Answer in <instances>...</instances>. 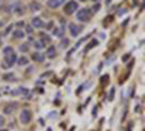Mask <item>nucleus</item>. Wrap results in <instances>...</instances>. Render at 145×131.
Here are the masks:
<instances>
[{
    "label": "nucleus",
    "mask_w": 145,
    "mask_h": 131,
    "mask_svg": "<svg viewBox=\"0 0 145 131\" xmlns=\"http://www.w3.org/2000/svg\"><path fill=\"white\" fill-rule=\"evenodd\" d=\"M96 45H97V41H96V39H93V41H91V42L87 45V48H86V50H90L91 47H96Z\"/></svg>",
    "instance_id": "obj_19"
},
{
    "label": "nucleus",
    "mask_w": 145,
    "mask_h": 131,
    "mask_svg": "<svg viewBox=\"0 0 145 131\" xmlns=\"http://www.w3.org/2000/svg\"><path fill=\"white\" fill-rule=\"evenodd\" d=\"M91 16V10L90 9H81L78 10V13H77V19L81 20V22H87Z\"/></svg>",
    "instance_id": "obj_1"
},
{
    "label": "nucleus",
    "mask_w": 145,
    "mask_h": 131,
    "mask_svg": "<svg viewBox=\"0 0 145 131\" xmlns=\"http://www.w3.org/2000/svg\"><path fill=\"white\" fill-rule=\"evenodd\" d=\"M23 35H25V32H23V31H20V29H18V31H15L13 37H15V38H22Z\"/></svg>",
    "instance_id": "obj_14"
},
{
    "label": "nucleus",
    "mask_w": 145,
    "mask_h": 131,
    "mask_svg": "<svg viewBox=\"0 0 145 131\" xmlns=\"http://www.w3.org/2000/svg\"><path fill=\"white\" fill-rule=\"evenodd\" d=\"M18 63H19V66H26L29 61H28V58H26V57H20L19 60H18Z\"/></svg>",
    "instance_id": "obj_13"
},
{
    "label": "nucleus",
    "mask_w": 145,
    "mask_h": 131,
    "mask_svg": "<svg viewBox=\"0 0 145 131\" xmlns=\"http://www.w3.org/2000/svg\"><path fill=\"white\" fill-rule=\"evenodd\" d=\"M3 125H5V118L0 115V127H3Z\"/></svg>",
    "instance_id": "obj_24"
},
{
    "label": "nucleus",
    "mask_w": 145,
    "mask_h": 131,
    "mask_svg": "<svg viewBox=\"0 0 145 131\" xmlns=\"http://www.w3.org/2000/svg\"><path fill=\"white\" fill-rule=\"evenodd\" d=\"M29 7H31L33 12H36V10H39V9H41V5H39V3H36V2H32V3L29 5Z\"/></svg>",
    "instance_id": "obj_12"
},
{
    "label": "nucleus",
    "mask_w": 145,
    "mask_h": 131,
    "mask_svg": "<svg viewBox=\"0 0 145 131\" xmlns=\"http://www.w3.org/2000/svg\"><path fill=\"white\" fill-rule=\"evenodd\" d=\"M18 55L15 54V53H12V54H7V55H5V67H12L16 61H18V58H16Z\"/></svg>",
    "instance_id": "obj_2"
},
{
    "label": "nucleus",
    "mask_w": 145,
    "mask_h": 131,
    "mask_svg": "<svg viewBox=\"0 0 145 131\" xmlns=\"http://www.w3.org/2000/svg\"><path fill=\"white\" fill-rule=\"evenodd\" d=\"M42 44H48L50 42V37H45V35H42V41H41Z\"/></svg>",
    "instance_id": "obj_20"
},
{
    "label": "nucleus",
    "mask_w": 145,
    "mask_h": 131,
    "mask_svg": "<svg viewBox=\"0 0 145 131\" xmlns=\"http://www.w3.org/2000/svg\"><path fill=\"white\" fill-rule=\"evenodd\" d=\"M15 109H16V103H9V105L6 106V108H5V114H6V115H9V114L13 112Z\"/></svg>",
    "instance_id": "obj_9"
},
{
    "label": "nucleus",
    "mask_w": 145,
    "mask_h": 131,
    "mask_svg": "<svg viewBox=\"0 0 145 131\" xmlns=\"http://www.w3.org/2000/svg\"><path fill=\"white\" fill-rule=\"evenodd\" d=\"M19 92H20V93H22V95H26V93H28V92H29V90H28V89H26V88H20V89H19Z\"/></svg>",
    "instance_id": "obj_22"
},
{
    "label": "nucleus",
    "mask_w": 145,
    "mask_h": 131,
    "mask_svg": "<svg viewBox=\"0 0 145 131\" xmlns=\"http://www.w3.org/2000/svg\"><path fill=\"white\" fill-rule=\"evenodd\" d=\"M3 79L9 82V80H13V79H15V76H13V74H10V73H9V74H5V76H3Z\"/></svg>",
    "instance_id": "obj_18"
},
{
    "label": "nucleus",
    "mask_w": 145,
    "mask_h": 131,
    "mask_svg": "<svg viewBox=\"0 0 145 131\" xmlns=\"http://www.w3.org/2000/svg\"><path fill=\"white\" fill-rule=\"evenodd\" d=\"M32 26L33 28H44L45 25H44V22H42L41 18H33L32 19Z\"/></svg>",
    "instance_id": "obj_7"
},
{
    "label": "nucleus",
    "mask_w": 145,
    "mask_h": 131,
    "mask_svg": "<svg viewBox=\"0 0 145 131\" xmlns=\"http://www.w3.org/2000/svg\"><path fill=\"white\" fill-rule=\"evenodd\" d=\"M33 45H35V48H36V50H41V48H44V47H45L41 41H35V42H33Z\"/></svg>",
    "instance_id": "obj_16"
},
{
    "label": "nucleus",
    "mask_w": 145,
    "mask_h": 131,
    "mask_svg": "<svg viewBox=\"0 0 145 131\" xmlns=\"http://www.w3.org/2000/svg\"><path fill=\"white\" fill-rule=\"evenodd\" d=\"M61 47H63V48H67V47H68V39H63L61 41Z\"/></svg>",
    "instance_id": "obj_21"
},
{
    "label": "nucleus",
    "mask_w": 145,
    "mask_h": 131,
    "mask_svg": "<svg viewBox=\"0 0 145 131\" xmlns=\"http://www.w3.org/2000/svg\"><path fill=\"white\" fill-rule=\"evenodd\" d=\"M94 2H99V0H94Z\"/></svg>",
    "instance_id": "obj_28"
},
{
    "label": "nucleus",
    "mask_w": 145,
    "mask_h": 131,
    "mask_svg": "<svg viewBox=\"0 0 145 131\" xmlns=\"http://www.w3.org/2000/svg\"><path fill=\"white\" fill-rule=\"evenodd\" d=\"M26 32H28V34H31V32H32V28H31V26H28V28H26Z\"/></svg>",
    "instance_id": "obj_26"
},
{
    "label": "nucleus",
    "mask_w": 145,
    "mask_h": 131,
    "mask_svg": "<svg viewBox=\"0 0 145 131\" xmlns=\"http://www.w3.org/2000/svg\"><path fill=\"white\" fill-rule=\"evenodd\" d=\"M78 9V5H77V2H70V3H67L65 5V9H64V12L67 15H71V13H74V12Z\"/></svg>",
    "instance_id": "obj_4"
},
{
    "label": "nucleus",
    "mask_w": 145,
    "mask_h": 131,
    "mask_svg": "<svg viewBox=\"0 0 145 131\" xmlns=\"http://www.w3.org/2000/svg\"><path fill=\"white\" fill-rule=\"evenodd\" d=\"M81 31H83V28H81V26L74 25V23H70V34L72 35V37H78Z\"/></svg>",
    "instance_id": "obj_5"
},
{
    "label": "nucleus",
    "mask_w": 145,
    "mask_h": 131,
    "mask_svg": "<svg viewBox=\"0 0 145 131\" xmlns=\"http://www.w3.org/2000/svg\"><path fill=\"white\" fill-rule=\"evenodd\" d=\"M0 131H7V130H0Z\"/></svg>",
    "instance_id": "obj_27"
},
{
    "label": "nucleus",
    "mask_w": 145,
    "mask_h": 131,
    "mask_svg": "<svg viewBox=\"0 0 145 131\" xmlns=\"http://www.w3.org/2000/svg\"><path fill=\"white\" fill-rule=\"evenodd\" d=\"M32 120V112L29 109H23L20 112V122L22 124H29Z\"/></svg>",
    "instance_id": "obj_3"
},
{
    "label": "nucleus",
    "mask_w": 145,
    "mask_h": 131,
    "mask_svg": "<svg viewBox=\"0 0 145 131\" xmlns=\"http://www.w3.org/2000/svg\"><path fill=\"white\" fill-rule=\"evenodd\" d=\"M57 54V50H55V47H48V50H46V57H50V58H54Z\"/></svg>",
    "instance_id": "obj_8"
},
{
    "label": "nucleus",
    "mask_w": 145,
    "mask_h": 131,
    "mask_svg": "<svg viewBox=\"0 0 145 131\" xmlns=\"http://www.w3.org/2000/svg\"><path fill=\"white\" fill-rule=\"evenodd\" d=\"M81 2H84V0H81Z\"/></svg>",
    "instance_id": "obj_29"
},
{
    "label": "nucleus",
    "mask_w": 145,
    "mask_h": 131,
    "mask_svg": "<svg viewBox=\"0 0 145 131\" xmlns=\"http://www.w3.org/2000/svg\"><path fill=\"white\" fill-rule=\"evenodd\" d=\"M12 53H13V48H12V47H5V48H3V54H5V55L12 54Z\"/></svg>",
    "instance_id": "obj_15"
},
{
    "label": "nucleus",
    "mask_w": 145,
    "mask_h": 131,
    "mask_svg": "<svg viewBox=\"0 0 145 131\" xmlns=\"http://www.w3.org/2000/svg\"><path fill=\"white\" fill-rule=\"evenodd\" d=\"M52 26H54V23H52V22H50V23H48V25H46V29H51Z\"/></svg>",
    "instance_id": "obj_25"
},
{
    "label": "nucleus",
    "mask_w": 145,
    "mask_h": 131,
    "mask_svg": "<svg viewBox=\"0 0 145 131\" xmlns=\"http://www.w3.org/2000/svg\"><path fill=\"white\" fill-rule=\"evenodd\" d=\"M113 93H115V89H112V90H110V93H109V98H107L109 101H112V99H113Z\"/></svg>",
    "instance_id": "obj_23"
},
{
    "label": "nucleus",
    "mask_w": 145,
    "mask_h": 131,
    "mask_svg": "<svg viewBox=\"0 0 145 131\" xmlns=\"http://www.w3.org/2000/svg\"><path fill=\"white\" fill-rule=\"evenodd\" d=\"M32 60H33V61H39V63H41V61H44V55H42V54H39V53H35V54L32 55Z\"/></svg>",
    "instance_id": "obj_10"
},
{
    "label": "nucleus",
    "mask_w": 145,
    "mask_h": 131,
    "mask_svg": "<svg viewBox=\"0 0 145 131\" xmlns=\"http://www.w3.org/2000/svg\"><path fill=\"white\" fill-rule=\"evenodd\" d=\"M19 48H20V51H22V53H26V51L29 50V47H28V44H23V45H20V47H19Z\"/></svg>",
    "instance_id": "obj_17"
},
{
    "label": "nucleus",
    "mask_w": 145,
    "mask_h": 131,
    "mask_svg": "<svg viewBox=\"0 0 145 131\" xmlns=\"http://www.w3.org/2000/svg\"><path fill=\"white\" fill-rule=\"evenodd\" d=\"M64 3V0H48V7H52V9H55V7H58V6H61Z\"/></svg>",
    "instance_id": "obj_6"
},
{
    "label": "nucleus",
    "mask_w": 145,
    "mask_h": 131,
    "mask_svg": "<svg viewBox=\"0 0 145 131\" xmlns=\"http://www.w3.org/2000/svg\"><path fill=\"white\" fill-rule=\"evenodd\" d=\"M63 34H64V28L63 26L54 29V35H55V37H63Z\"/></svg>",
    "instance_id": "obj_11"
}]
</instances>
